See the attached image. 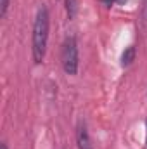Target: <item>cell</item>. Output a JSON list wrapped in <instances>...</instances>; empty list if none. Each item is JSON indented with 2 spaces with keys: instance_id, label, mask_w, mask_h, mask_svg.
Instances as JSON below:
<instances>
[{
  "instance_id": "6da1fadb",
  "label": "cell",
  "mask_w": 147,
  "mask_h": 149,
  "mask_svg": "<svg viewBox=\"0 0 147 149\" xmlns=\"http://www.w3.org/2000/svg\"><path fill=\"white\" fill-rule=\"evenodd\" d=\"M49 28H50V16L47 5H40L33 23V33H31V56L33 63L42 64L47 54V43H49Z\"/></svg>"
},
{
  "instance_id": "7a4b0ae2",
  "label": "cell",
  "mask_w": 147,
  "mask_h": 149,
  "mask_svg": "<svg viewBox=\"0 0 147 149\" xmlns=\"http://www.w3.org/2000/svg\"><path fill=\"white\" fill-rule=\"evenodd\" d=\"M61 64L64 73L74 76L78 73V66H80V54H78V43L74 37H68L62 42L61 47Z\"/></svg>"
},
{
  "instance_id": "3957f363",
  "label": "cell",
  "mask_w": 147,
  "mask_h": 149,
  "mask_svg": "<svg viewBox=\"0 0 147 149\" xmlns=\"http://www.w3.org/2000/svg\"><path fill=\"white\" fill-rule=\"evenodd\" d=\"M76 146H78V149H95L85 121H80L76 125Z\"/></svg>"
},
{
  "instance_id": "277c9868",
  "label": "cell",
  "mask_w": 147,
  "mask_h": 149,
  "mask_svg": "<svg viewBox=\"0 0 147 149\" xmlns=\"http://www.w3.org/2000/svg\"><path fill=\"white\" fill-rule=\"evenodd\" d=\"M135 56H137L135 47H133V45L126 47V49L123 50V54H121V66H123V68H128V66L135 61Z\"/></svg>"
},
{
  "instance_id": "5b68a950",
  "label": "cell",
  "mask_w": 147,
  "mask_h": 149,
  "mask_svg": "<svg viewBox=\"0 0 147 149\" xmlns=\"http://www.w3.org/2000/svg\"><path fill=\"white\" fill-rule=\"evenodd\" d=\"M78 12V0H66V14L68 19H73Z\"/></svg>"
},
{
  "instance_id": "8992f818",
  "label": "cell",
  "mask_w": 147,
  "mask_h": 149,
  "mask_svg": "<svg viewBox=\"0 0 147 149\" xmlns=\"http://www.w3.org/2000/svg\"><path fill=\"white\" fill-rule=\"evenodd\" d=\"M9 3H10V0H0V17H2V19L7 16V10H9Z\"/></svg>"
},
{
  "instance_id": "52a82bcc",
  "label": "cell",
  "mask_w": 147,
  "mask_h": 149,
  "mask_svg": "<svg viewBox=\"0 0 147 149\" xmlns=\"http://www.w3.org/2000/svg\"><path fill=\"white\" fill-rule=\"evenodd\" d=\"M125 2H126V0H112V3H119V5L125 3Z\"/></svg>"
},
{
  "instance_id": "ba28073f",
  "label": "cell",
  "mask_w": 147,
  "mask_h": 149,
  "mask_svg": "<svg viewBox=\"0 0 147 149\" xmlns=\"http://www.w3.org/2000/svg\"><path fill=\"white\" fill-rule=\"evenodd\" d=\"M146 144H147V120H146Z\"/></svg>"
},
{
  "instance_id": "9c48e42d",
  "label": "cell",
  "mask_w": 147,
  "mask_h": 149,
  "mask_svg": "<svg viewBox=\"0 0 147 149\" xmlns=\"http://www.w3.org/2000/svg\"><path fill=\"white\" fill-rule=\"evenodd\" d=\"M2 149H9V148H7V144H5V142H2Z\"/></svg>"
}]
</instances>
